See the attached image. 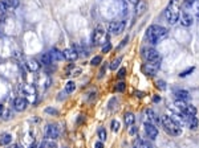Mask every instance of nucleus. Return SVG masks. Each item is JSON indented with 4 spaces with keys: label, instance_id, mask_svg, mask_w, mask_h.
<instances>
[{
    "label": "nucleus",
    "instance_id": "obj_16",
    "mask_svg": "<svg viewBox=\"0 0 199 148\" xmlns=\"http://www.w3.org/2000/svg\"><path fill=\"white\" fill-rule=\"evenodd\" d=\"M146 115H148V118H149V122L153 123V124H158V123H161V120H159V118H157V115L154 114L153 110H146Z\"/></svg>",
    "mask_w": 199,
    "mask_h": 148
},
{
    "label": "nucleus",
    "instance_id": "obj_18",
    "mask_svg": "<svg viewBox=\"0 0 199 148\" xmlns=\"http://www.w3.org/2000/svg\"><path fill=\"white\" fill-rule=\"evenodd\" d=\"M12 141V135L11 134H3L0 136V146H8Z\"/></svg>",
    "mask_w": 199,
    "mask_h": 148
},
{
    "label": "nucleus",
    "instance_id": "obj_14",
    "mask_svg": "<svg viewBox=\"0 0 199 148\" xmlns=\"http://www.w3.org/2000/svg\"><path fill=\"white\" fill-rule=\"evenodd\" d=\"M25 66L29 72H39L40 70V64L35 60H27L25 62Z\"/></svg>",
    "mask_w": 199,
    "mask_h": 148
},
{
    "label": "nucleus",
    "instance_id": "obj_34",
    "mask_svg": "<svg viewBox=\"0 0 199 148\" xmlns=\"http://www.w3.org/2000/svg\"><path fill=\"white\" fill-rule=\"evenodd\" d=\"M119 64H121V58H116V60L114 61H113V62L112 64H110V69H112V70H116V69H117V67L119 66Z\"/></svg>",
    "mask_w": 199,
    "mask_h": 148
},
{
    "label": "nucleus",
    "instance_id": "obj_32",
    "mask_svg": "<svg viewBox=\"0 0 199 148\" xmlns=\"http://www.w3.org/2000/svg\"><path fill=\"white\" fill-rule=\"evenodd\" d=\"M101 62H102V57H101V56H96V57L92 58L90 65H93V66H97V65H100Z\"/></svg>",
    "mask_w": 199,
    "mask_h": 148
},
{
    "label": "nucleus",
    "instance_id": "obj_31",
    "mask_svg": "<svg viewBox=\"0 0 199 148\" xmlns=\"http://www.w3.org/2000/svg\"><path fill=\"white\" fill-rule=\"evenodd\" d=\"M194 70H195V67H194V66L189 67V69H186V70H183V72H180V73H179V77H180V78H185V77L190 75V74L194 72Z\"/></svg>",
    "mask_w": 199,
    "mask_h": 148
},
{
    "label": "nucleus",
    "instance_id": "obj_12",
    "mask_svg": "<svg viewBox=\"0 0 199 148\" xmlns=\"http://www.w3.org/2000/svg\"><path fill=\"white\" fill-rule=\"evenodd\" d=\"M28 106V102L24 97H17L16 99L13 101V109L16 111H24Z\"/></svg>",
    "mask_w": 199,
    "mask_h": 148
},
{
    "label": "nucleus",
    "instance_id": "obj_19",
    "mask_svg": "<svg viewBox=\"0 0 199 148\" xmlns=\"http://www.w3.org/2000/svg\"><path fill=\"white\" fill-rule=\"evenodd\" d=\"M134 122H136V116H134L133 112L125 114V123H126V126H133Z\"/></svg>",
    "mask_w": 199,
    "mask_h": 148
},
{
    "label": "nucleus",
    "instance_id": "obj_21",
    "mask_svg": "<svg viewBox=\"0 0 199 148\" xmlns=\"http://www.w3.org/2000/svg\"><path fill=\"white\" fill-rule=\"evenodd\" d=\"M198 118L197 116H189V128L190 130H197L198 128Z\"/></svg>",
    "mask_w": 199,
    "mask_h": 148
},
{
    "label": "nucleus",
    "instance_id": "obj_29",
    "mask_svg": "<svg viewBox=\"0 0 199 148\" xmlns=\"http://www.w3.org/2000/svg\"><path fill=\"white\" fill-rule=\"evenodd\" d=\"M194 1L195 0H185V1H183V9H185L186 12L190 11V9L192 8V5H194Z\"/></svg>",
    "mask_w": 199,
    "mask_h": 148
},
{
    "label": "nucleus",
    "instance_id": "obj_44",
    "mask_svg": "<svg viewBox=\"0 0 199 148\" xmlns=\"http://www.w3.org/2000/svg\"><path fill=\"white\" fill-rule=\"evenodd\" d=\"M129 3H131V4H138V3H139V0H129Z\"/></svg>",
    "mask_w": 199,
    "mask_h": 148
},
{
    "label": "nucleus",
    "instance_id": "obj_47",
    "mask_svg": "<svg viewBox=\"0 0 199 148\" xmlns=\"http://www.w3.org/2000/svg\"><path fill=\"white\" fill-rule=\"evenodd\" d=\"M1 111H3V106L0 104V114H1Z\"/></svg>",
    "mask_w": 199,
    "mask_h": 148
},
{
    "label": "nucleus",
    "instance_id": "obj_41",
    "mask_svg": "<svg viewBox=\"0 0 199 148\" xmlns=\"http://www.w3.org/2000/svg\"><path fill=\"white\" fill-rule=\"evenodd\" d=\"M127 41H129V37H125V38L124 40H122V42H121V44H119V46H118V49H121L122 48V46H124L125 44H126V42Z\"/></svg>",
    "mask_w": 199,
    "mask_h": 148
},
{
    "label": "nucleus",
    "instance_id": "obj_43",
    "mask_svg": "<svg viewBox=\"0 0 199 148\" xmlns=\"http://www.w3.org/2000/svg\"><path fill=\"white\" fill-rule=\"evenodd\" d=\"M45 111H47V112H49V114H57L56 110H54V109H49V107H48V109H45Z\"/></svg>",
    "mask_w": 199,
    "mask_h": 148
},
{
    "label": "nucleus",
    "instance_id": "obj_30",
    "mask_svg": "<svg viewBox=\"0 0 199 148\" xmlns=\"http://www.w3.org/2000/svg\"><path fill=\"white\" fill-rule=\"evenodd\" d=\"M137 15H142L143 12H145V9H146V4L143 1H139L138 4H137Z\"/></svg>",
    "mask_w": 199,
    "mask_h": 148
},
{
    "label": "nucleus",
    "instance_id": "obj_38",
    "mask_svg": "<svg viewBox=\"0 0 199 148\" xmlns=\"http://www.w3.org/2000/svg\"><path fill=\"white\" fill-rule=\"evenodd\" d=\"M110 49H112V44H110V42H106V44L102 46V53H108Z\"/></svg>",
    "mask_w": 199,
    "mask_h": 148
},
{
    "label": "nucleus",
    "instance_id": "obj_27",
    "mask_svg": "<svg viewBox=\"0 0 199 148\" xmlns=\"http://www.w3.org/2000/svg\"><path fill=\"white\" fill-rule=\"evenodd\" d=\"M174 104H175L177 109H179L180 111H182V112L185 111L186 107H187V103H186L185 101H180V99H177L175 102H174Z\"/></svg>",
    "mask_w": 199,
    "mask_h": 148
},
{
    "label": "nucleus",
    "instance_id": "obj_45",
    "mask_svg": "<svg viewBox=\"0 0 199 148\" xmlns=\"http://www.w3.org/2000/svg\"><path fill=\"white\" fill-rule=\"evenodd\" d=\"M153 101H154V102H159V101H161V97H158V95H155V97L153 98Z\"/></svg>",
    "mask_w": 199,
    "mask_h": 148
},
{
    "label": "nucleus",
    "instance_id": "obj_22",
    "mask_svg": "<svg viewBox=\"0 0 199 148\" xmlns=\"http://www.w3.org/2000/svg\"><path fill=\"white\" fill-rule=\"evenodd\" d=\"M39 148H57V146H56V143L52 140H44L40 143Z\"/></svg>",
    "mask_w": 199,
    "mask_h": 148
},
{
    "label": "nucleus",
    "instance_id": "obj_13",
    "mask_svg": "<svg viewBox=\"0 0 199 148\" xmlns=\"http://www.w3.org/2000/svg\"><path fill=\"white\" fill-rule=\"evenodd\" d=\"M63 54H64V58L68 61H76L78 58V53L75 48H66L63 50Z\"/></svg>",
    "mask_w": 199,
    "mask_h": 148
},
{
    "label": "nucleus",
    "instance_id": "obj_40",
    "mask_svg": "<svg viewBox=\"0 0 199 148\" xmlns=\"http://www.w3.org/2000/svg\"><path fill=\"white\" fill-rule=\"evenodd\" d=\"M125 73H126V69H125V67L119 69V72H118V77H119V78H124V77H125Z\"/></svg>",
    "mask_w": 199,
    "mask_h": 148
},
{
    "label": "nucleus",
    "instance_id": "obj_33",
    "mask_svg": "<svg viewBox=\"0 0 199 148\" xmlns=\"http://www.w3.org/2000/svg\"><path fill=\"white\" fill-rule=\"evenodd\" d=\"M192 11H194L195 16H197V18H199V0H195L194 1V5H192Z\"/></svg>",
    "mask_w": 199,
    "mask_h": 148
},
{
    "label": "nucleus",
    "instance_id": "obj_4",
    "mask_svg": "<svg viewBox=\"0 0 199 148\" xmlns=\"http://www.w3.org/2000/svg\"><path fill=\"white\" fill-rule=\"evenodd\" d=\"M142 56L146 60V62H157L161 64V56L154 48H145L142 50Z\"/></svg>",
    "mask_w": 199,
    "mask_h": 148
},
{
    "label": "nucleus",
    "instance_id": "obj_25",
    "mask_svg": "<svg viewBox=\"0 0 199 148\" xmlns=\"http://www.w3.org/2000/svg\"><path fill=\"white\" fill-rule=\"evenodd\" d=\"M76 90V83L73 82V81H68L65 83V92H73Z\"/></svg>",
    "mask_w": 199,
    "mask_h": 148
},
{
    "label": "nucleus",
    "instance_id": "obj_39",
    "mask_svg": "<svg viewBox=\"0 0 199 148\" xmlns=\"http://www.w3.org/2000/svg\"><path fill=\"white\" fill-rule=\"evenodd\" d=\"M117 90L118 91H124L125 90V82H118L117 83Z\"/></svg>",
    "mask_w": 199,
    "mask_h": 148
},
{
    "label": "nucleus",
    "instance_id": "obj_15",
    "mask_svg": "<svg viewBox=\"0 0 199 148\" xmlns=\"http://www.w3.org/2000/svg\"><path fill=\"white\" fill-rule=\"evenodd\" d=\"M49 54H51V57H52V61H61V60H64L63 52L59 50V49H56V48L52 49V50L49 52Z\"/></svg>",
    "mask_w": 199,
    "mask_h": 148
},
{
    "label": "nucleus",
    "instance_id": "obj_46",
    "mask_svg": "<svg viewBox=\"0 0 199 148\" xmlns=\"http://www.w3.org/2000/svg\"><path fill=\"white\" fill-rule=\"evenodd\" d=\"M134 132H136V127H133V126H131V128H130V134H134Z\"/></svg>",
    "mask_w": 199,
    "mask_h": 148
},
{
    "label": "nucleus",
    "instance_id": "obj_11",
    "mask_svg": "<svg viewBox=\"0 0 199 148\" xmlns=\"http://www.w3.org/2000/svg\"><path fill=\"white\" fill-rule=\"evenodd\" d=\"M180 25L183 27H190L192 23H194V17H192L191 13H189V12L186 11H182L180 12Z\"/></svg>",
    "mask_w": 199,
    "mask_h": 148
},
{
    "label": "nucleus",
    "instance_id": "obj_1",
    "mask_svg": "<svg viewBox=\"0 0 199 148\" xmlns=\"http://www.w3.org/2000/svg\"><path fill=\"white\" fill-rule=\"evenodd\" d=\"M167 36H169V30L162 25H151L149 27L148 32H146V37L151 44H159Z\"/></svg>",
    "mask_w": 199,
    "mask_h": 148
},
{
    "label": "nucleus",
    "instance_id": "obj_36",
    "mask_svg": "<svg viewBox=\"0 0 199 148\" xmlns=\"http://www.w3.org/2000/svg\"><path fill=\"white\" fill-rule=\"evenodd\" d=\"M7 5H5L4 1H1L0 0V16H3V15H5V12H7Z\"/></svg>",
    "mask_w": 199,
    "mask_h": 148
},
{
    "label": "nucleus",
    "instance_id": "obj_48",
    "mask_svg": "<svg viewBox=\"0 0 199 148\" xmlns=\"http://www.w3.org/2000/svg\"><path fill=\"white\" fill-rule=\"evenodd\" d=\"M133 148H134V147H133Z\"/></svg>",
    "mask_w": 199,
    "mask_h": 148
},
{
    "label": "nucleus",
    "instance_id": "obj_3",
    "mask_svg": "<svg viewBox=\"0 0 199 148\" xmlns=\"http://www.w3.org/2000/svg\"><path fill=\"white\" fill-rule=\"evenodd\" d=\"M161 123H162V126H163L165 131L169 135H171V136H178V135L182 134V127H180V124L178 122H175L171 116L163 115L161 119Z\"/></svg>",
    "mask_w": 199,
    "mask_h": 148
},
{
    "label": "nucleus",
    "instance_id": "obj_35",
    "mask_svg": "<svg viewBox=\"0 0 199 148\" xmlns=\"http://www.w3.org/2000/svg\"><path fill=\"white\" fill-rule=\"evenodd\" d=\"M110 126H112V131H114V132H117L118 131V130H119V126H121V124H119V122H118V120H112V124H110Z\"/></svg>",
    "mask_w": 199,
    "mask_h": 148
},
{
    "label": "nucleus",
    "instance_id": "obj_2",
    "mask_svg": "<svg viewBox=\"0 0 199 148\" xmlns=\"http://www.w3.org/2000/svg\"><path fill=\"white\" fill-rule=\"evenodd\" d=\"M166 20L170 25H174L177 21H179V16H180V4L178 0H170L169 5L166 8Z\"/></svg>",
    "mask_w": 199,
    "mask_h": 148
},
{
    "label": "nucleus",
    "instance_id": "obj_23",
    "mask_svg": "<svg viewBox=\"0 0 199 148\" xmlns=\"http://www.w3.org/2000/svg\"><path fill=\"white\" fill-rule=\"evenodd\" d=\"M134 148H153V147L149 144V141H145V140H141V139H138V140L136 141V146H134Z\"/></svg>",
    "mask_w": 199,
    "mask_h": 148
},
{
    "label": "nucleus",
    "instance_id": "obj_37",
    "mask_svg": "<svg viewBox=\"0 0 199 148\" xmlns=\"http://www.w3.org/2000/svg\"><path fill=\"white\" fill-rule=\"evenodd\" d=\"M157 87L161 89V90H165V89H166V82L159 79V81H157Z\"/></svg>",
    "mask_w": 199,
    "mask_h": 148
},
{
    "label": "nucleus",
    "instance_id": "obj_42",
    "mask_svg": "<svg viewBox=\"0 0 199 148\" xmlns=\"http://www.w3.org/2000/svg\"><path fill=\"white\" fill-rule=\"evenodd\" d=\"M94 148H104V144H102V141H97L96 144H94Z\"/></svg>",
    "mask_w": 199,
    "mask_h": 148
},
{
    "label": "nucleus",
    "instance_id": "obj_20",
    "mask_svg": "<svg viewBox=\"0 0 199 148\" xmlns=\"http://www.w3.org/2000/svg\"><path fill=\"white\" fill-rule=\"evenodd\" d=\"M183 114L187 115V116H195V114H197V109H195V106H192V104H187V107L185 109Z\"/></svg>",
    "mask_w": 199,
    "mask_h": 148
},
{
    "label": "nucleus",
    "instance_id": "obj_10",
    "mask_svg": "<svg viewBox=\"0 0 199 148\" xmlns=\"http://www.w3.org/2000/svg\"><path fill=\"white\" fill-rule=\"evenodd\" d=\"M145 132H146V135H148V138L151 139V140H154V139L158 136V128H157V126L153 124V123H150V122H146L145 123Z\"/></svg>",
    "mask_w": 199,
    "mask_h": 148
},
{
    "label": "nucleus",
    "instance_id": "obj_24",
    "mask_svg": "<svg viewBox=\"0 0 199 148\" xmlns=\"http://www.w3.org/2000/svg\"><path fill=\"white\" fill-rule=\"evenodd\" d=\"M97 135H98V138H100L101 141H105L106 138H108V132H106V130L104 128V127H100V128H98V131H97Z\"/></svg>",
    "mask_w": 199,
    "mask_h": 148
},
{
    "label": "nucleus",
    "instance_id": "obj_5",
    "mask_svg": "<svg viewBox=\"0 0 199 148\" xmlns=\"http://www.w3.org/2000/svg\"><path fill=\"white\" fill-rule=\"evenodd\" d=\"M92 41H93L94 45H102L108 42V36H106V32L104 29H96L93 32V36H92Z\"/></svg>",
    "mask_w": 199,
    "mask_h": 148
},
{
    "label": "nucleus",
    "instance_id": "obj_17",
    "mask_svg": "<svg viewBox=\"0 0 199 148\" xmlns=\"http://www.w3.org/2000/svg\"><path fill=\"white\" fill-rule=\"evenodd\" d=\"M174 95L177 97V99H180V101H186V99H189V97H190L187 90H177L174 92Z\"/></svg>",
    "mask_w": 199,
    "mask_h": 148
},
{
    "label": "nucleus",
    "instance_id": "obj_6",
    "mask_svg": "<svg viewBox=\"0 0 199 148\" xmlns=\"http://www.w3.org/2000/svg\"><path fill=\"white\" fill-rule=\"evenodd\" d=\"M44 136L48 139V140H54V139L59 138V128H57L56 124H48L45 127L44 131Z\"/></svg>",
    "mask_w": 199,
    "mask_h": 148
},
{
    "label": "nucleus",
    "instance_id": "obj_8",
    "mask_svg": "<svg viewBox=\"0 0 199 148\" xmlns=\"http://www.w3.org/2000/svg\"><path fill=\"white\" fill-rule=\"evenodd\" d=\"M159 65H161V64H157V62H146L142 66V70H143V73H145L146 75L153 77V75L157 74L158 69H159Z\"/></svg>",
    "mask_w": 199,
    "mask_h": 148
},
{
    "label": "nucleus",
    "instance_id": "obj_26",
    "mask_svg": "<svg viewBox=\"0 0 199 148\" xmlns=\"http://www.w3.org/2000/svg\"><path fill=\"white\" fill-rule=\"evenodd\" d=\"M41 64L42 65H51L52 64V57L49 53H44L41 56Z\"/></svg>",
    "mask_w": 199,
    "mask_h": 148
},
{
    "label": "nucleus",
    "instance_id": "obj_28",
    "mask_svg": "<svg viewBox=\"0 0 199 148\" xmlns=\"http://www.w3.org/2000/svg\"><path fill=\"white\" fill-rule=\"evenodd\" d=\"M3 1L5 3V5H7L8 8H16L17 5H19L20 0H3Z\"/></svg>",
    "mask_w": 199,
    "mask_h": 148
},
{
    "label": "nucleus",
    "instance_id": "obj_9",
    "mask_svg": "<svg viewBox=\"0 0 199 148\" xmlns=\"http://www.w3.org/2000/svg\"><path fill=\"white\" fill-rule=\"evenodd\" d=\"M108 28H109V32H112L113 35H119V33L124 32L125 23L124 21H112Z\"/></svg>",
    "mask_w": 199,
    "mask_h": 148
},
{
    "label": "nucleus",
    "instance_id": "obj_7",
    "mask_svg": "<svg viewBox=\"0 0 199 148\" xmlns=\"http://www.w3.org/2000/svg\"><path fill=\"white\" fill-rule=\"evenodd\" d=\"M21 92H23V95H25L31 102L36 101V89H35V86L23 85V86H21Z\"/></svg>",
    "mask_w": 199,
    "mask_h": 148
}]
</instances>
